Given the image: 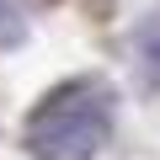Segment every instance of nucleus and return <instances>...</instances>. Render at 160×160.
I'll use <instances>...</instances> for the list:
<instances>
[{
	"instance_id": "nucleus-1",
	"label": "nucleus",
	"mask_w": 160,
	"mask_h": 160,
	"mask_svg": "<svg viewBox=\"0 0 160 160\" xmlns=\"http://www.w3.org/2000/svg\"><path fill=\"white\" fill-rule=\"evenodd\" d=\"M69 102H53L48 112H38V128H32V149L38 155H53V160H69V155H86L96 144V123L86 112H64Z\"/></svg>"
},
{
	"instance_id": "nucleus-2",
	"label": "nucleus",
	"mask_w": 160,
	"mask_h": 160,
	"mask_svg": "<svg viewBox=\"0 0 160 160\" xmlns=\"http://www.w3.org/2000/svg\"><path fill=\"white\" fill-rule=\"evenodd\" d=\"M6 11H11V6H6V0H0V16H6Z\"/></svg>"
}]
</instances>
